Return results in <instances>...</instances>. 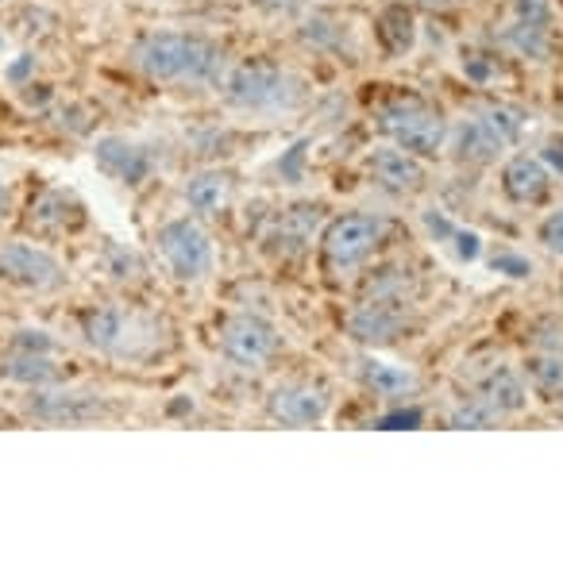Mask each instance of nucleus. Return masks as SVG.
Here are the masks:
<instances>
[{
    "label": "nucleus",
    "mask_w": 563,
    "mask_h": 566,
    "mask_svg": "<svg viewBox=\"0 0 563 566\" xmlns=\"http://www.w3.org/2000/svg\"><path fill=\"white\" fill-rule=\"evenodd\" d=\"M93 163L101 166V174H108L121 186H143L155 170V158L150 150H143L139 143L124 139V135H101L97 147H93Z\"/></svg>",
    "instance_id": "13"
},
{
    "label": "nucleus",
    "mask_w": 563,
    "mask_h": 566,
    "mask_svg": "<svg viewBox=\"0 0 563 566\" xmlns=\"http://www.w3.org/2000/svg\"><path fill=\"white\" fill-rule=\"evenodd\" d=\"M521 374L541 401H560L563 397V355H556V350H533Z\"/></svg>",
    "instance_id": "24"
},
{
    "label": "nucleus",
    "mask_w": 563,
    "mask_h": 566,
    "mask_svg": "<svg viewBox=\"0 0 563 566\" xmlns=\"http://www.w3.org/2000/svg\"><path fill=\"white\" fill-rule=\"evenodd\" d=\"M490 266H494L498 274H505V277H529V274H533V262L521 259V254H513V251H498L494 259H490Z\"/></svg>",
    "instance_id": "32"
},
{
    "label": "nucleus",
    "mask_w": 563,
    "mask_h": 566,
    "mask_svg": "<svg viewBox=\"0 0 563 566\" xmlns=\"http://www.w3.org/2000/svg\"><path fill=\"white\" fill-rule=\"evenodd\" d=\"M363 297H378V301H417V274L402 262L390 266H378L367 277V293Z\"/></svg>",
    "instance_id": "25"
},
{
    "label": "nucleus",
    "mask_w": 563,
    "mask_h": 566,
    "mask_svg": "<svg viewBox=\"0 0 563 566\" xmlns=\"http://www.w3.org/2000/svg\"><path fill=\"white\" fill-rule=\"evenodd\" d=\"M155 247L163 254L166 270L178 282H205L217 266V251H212L209 231L197 224L194 217H174L155 231Z\"/></svg>",
    "instance_id": "7"
},
{
    "label": "nucleus",
    "mask_w": 563,
    "mask_h": 566,
    "mask_svg": "<svg viewBox=\"0 0 563 566\" xmlns=\"http://www.w3.org/2000/svg\"><path fill=\"white\" fill-rule=\"evenodd\" d=\"M316 220H321V209L316 205H301V209L282 212V220L274 224V231L267 235V251L279 254V259H301L313 243Z\"/></svg>",
    "instance_id": "17"
},
{
    "label": "nucleus",
    "mask_w": 563,
    "mask_h": 566,
    "mask_svg": "<svg viewBox=\"0 0 563 566\" xmlns=\"http://www.w3.org/2000/svg\"><path fill=\"white\" fill-rule=\"evenodd\" d=\"M475 397L487 401L498 417H518V412L529 405V381H525V374H518L513 366L498 363L475 381Z\"/></svg>",
    "instance_id": "16"
},
{
    "label": "nucleus",
    "mask_w": 563,
    "mask_h": 566,
    "mask_svg": "<svg viewBox=\"0 0 563 566\" xmlns=\"http://www.w3.org/2000/svg\"><path fill=\"white\" fill-rule=\"evenodd\" d=\"M390 235V220L375 212H344L321 231V266L332 277H352Z\"/></svg>",
    "instance_id": "6"
},
{
    "label": "nucleus",
    "mask_w": 563,
    "mask_h": 566,
    "mask_svg": "<svg viewBox=\"0 0 563 566\" xmlns=\"http://www.w3.org/2000/svg\"><path fill=\"white\" fill-rule=\"evenodd\" d=\"M421 8H428V12H448V8H456L459 0H417Z\"/></svg>",
    "instance_id": "38"
},
{
    "label": "nucleus",
    "mask_w": 563,
    "mask_h": 566,
    "mask_svg": "<svg viewBox=\"0 0 563 566\" xmlns=\"http://www.w3.org/2000/svg\"><path fill=\"white\" fill-rule=\"evenodd\" d=\"M232 193H236V178L228 170H201L181 186V201L197 217H217L220 209L232 205Z\"/></svg>",
    "instance_id": "18"
},
{
    "label": "nucleus",
    "mask_w": 563,
    "mask_h": 566,
    "mask_svg": "<svg viewBox=\"0 0 563 566\" xmlns=\"http://www.w3.org/2000/svg\"><path fill=\"white\" fill-rule=\"evenodd\" d=\"M541 158H544V166H549L552 174H560V178H563V143H560V139L544 143V147H541Z\"/></svg>",
    "instance_id": "35"
},
{
    "label": "nucleus",
    "mask_w": 563,
    "mask_h": 566,
    "mask_svg": "<svg viewBox=\"0 0 563 566\" xmlns=\"http://www.w3.org/2000/svg\"><path fill=\"white\" fill-rule=\"evenodd\" d=\"M525 108L518 105H490L482 113L467 116L448 132V150L463 166H490L498 155L513 147L525 132Z\"/></svg>",
    "instance_id": "4"
},
{
    "label": "nucleus",
    "mask_w": 563,
    "mask_h": 566,
    "mask_svg": "<svg viewBox=\"0 0 563 566\" xmlns=\"http://www.w3.org/2000/svg\"><path fill=\"white\" fill-rule=\"evenodd\" d=\"M0 282L28 293H54L66 285V266L35 243H0Z\"/></svg>",
    "instance_id": "10"
},
{
    "label": "nucleus",
    "mask_w": 563,
    "mask_h": 566,
    "mask_svg": "<svg viewBox=\"0 0 563 566\" xmlns=\"http://www.w3.org/2000/svg\"><path fill=\"white\" fill-rule=\"evenodd\" d=\"M220 90L240 113H290L305 101V82L274 62H240L225 74Z\"/></svg>",
    "instance_id": "3"
},
{
    "label": "nucleus",
    "mask_w": 563,
    "mask_h": 566,
    "mask_svg": "<svg viewBox=\"0 0 563 566\" xmlns=\"http://www.w3.org/2000/svg\"><path fill=\"white\" fill-rule=\"evenodd\" d=\"M139 74L166 85H209L220 82L225 54L217 43L194 31H150L132 51Z\"/></svg>",
    "instance_id": "1"
},
{
    "label": "nucleus",
    "mask_w": 563,
    "mask_h": 566,
    "mask_svg": "<svg viewBox=\"0 0 563 566\" xmlns=\"http://www.w3.org/2000/svg\"><path fill=\"white\" fill-rule=\"evenodd\" d=\"M0 46H4V43H0Z\"/></svg>",
    "instance_id": "40"
},
{
    "label": "nucleus",
    "mask_w": 563,
    "mask_h": 566,
    "mask_svg": "<svg viewBox=\"0 0 563 566\" xmlns=\"http://www.w3.org/2000/svg\"><path fill=\"white\" fill-rule=\"evenodd\" d=\"M28 412L43 424H97L113 412V405L101 394H90V389H35L28 401Z\"/></svg>",
    "instance_id": "11"
},
{
    "label": "nucleus",
    "mask_w": 563,
    "mask_h": 566,
    "mask_svg": "<svg viewBox=\"0 0 563 566\" xmlns=\"http://www.w3.org/2000/svg\"><path fill=\"white\" fill-rule=\"evenodd\" d=\"M282 350V336L267 316L259 313H236L220 328V355L240 370H263Z\"/></svg>",
    "instance_id": "8"
},
{
    "label": "nucleus",
    "mask_w": 563,
    "mask_h": 566,
    "mask_svg": "<svg viewBox=\"0 0 563 566\" xmlns=\"http://www.w3.org/2000/svg\"><path fill=\"white\" fill-rule=\"evenodd\" d=\"M375 127L417 158H436L448 147V119L440 108H432L421 97H390L375 108Z\"/></svg>",
    "instance_id": "5"
},
{
    "label": "nucleus",
    "mask_w": 563,
    "mask_h": 566,
    "mask_svg": "<svg viewBox=\"0 0 563 566\" xmlns=\"http://www.w3.org/2000/svg\"><path fill=\"white\" fill-rule=\"evenodd\" d=\"M31 70H35V59H31V54H23V59L15 62V66H8V77H12V82H23V77H28Z\"/></svg>",
    "instance_id": "37"
},
{
    "label": "nucleus",
    "mask_w": 563,
    "mask_h": 566,
    "mask_svg": "<svg viewBox=\"0 0 563 566\" xmlns=\"http://www.w3.org/2000/svg\"><path fill=\"white\" fill-rule=\"evenodd\" d=\"M367 166H371V178H375V186L383 189V193H390V197H409V193H417V189L425 186V158L409 155V150L394 147V143H390V147L371 150Z\"/></svg>",
    "instance_id": "14"
},
{
    "label": "nucleus",
    "mask_w": 563,
    "mask_h": 566,
    "mask_svg": "<svg viewBox=\"0 0 563 566\" xmlns=\"http://www.w3.org/2000/svg\"><path fill=\"white\" fill-rule=\"evenodd\" d=\"M77 324H82V339L93 350L108 358H128V363L155 355L158 336H163L155 316H143L124 305H93L77 316Z\"/></svg>",
    "instance_id": "2"
},
{
    "label": "nucleus",
    "mask_w": 563,
    "mask_h": 566,
    "mask_svg": "<svg viewBox=\"0 0 563 566\" xmlns=\"http://www.w3.org/2000/svg\"><path fill=\"white\" fill-rule=\"evenodd\" d=\"M425 424V412L417 409V405H409V409H394L386 412V417L375 420V428H386V432H398V428H421Z\"/></svg>",
    "instance_id": "31"
},
{
    "label": "nucleus",
    "mask_w": 563,
    "mask_h": 566,
    "mask_svg": "<svg viewBox=\"0 0 563 566\" xmlns=\"http://www.w3.org/2000/svg\"><path fill=\"white\" fill-rule=\"evenodd\" d=\"M498 420H502V417H498L487 401H479V397H467V401H459L456 409H451L448 424L451 428H494Z\"/></svg>",
    "instance_id": "28"
},
{
    "label": "nucleus",
    "mask_w": 563,
    "mask_h": 566,
    "mask_svg": "<svg viewBox=\"0 0 563 566\" xmlns=\"http://www.w3.org/2000/svg\"><path fill=\"white\" fill-rule=\"evenodd\" d=\"M544 336H536V350H556V355H563V324L549 321L541 324Z\"/></svg>",
    "instance_id": "34"
},
{
    "label": "nucleus",
    "mask_w": 563,
    "mask_h": 566,
    "mask_svg": "<svg viewBox=\"0 0 563 566\" xmlns=\"http://www.w3.org/2000/svg\"><path fill=\"white\" fill-rule=\"evenodd\" d=\"M414 332V301H378L363 297L347 313V336L363 347H390Z\"/></svg>",
    "instance_id": "9"
},
{
    "label": "nucleus",
    "mask_w": 563,
    "mask_h": 566,
    "mask_svg": "<svg viewBox=\"0 0 563 566\" xmlns=\"http://www.w3.org/2000/svg\"><path fill=\"white\" fill-rule=\"evenodd\" d=\"M251 4L263 8V12H271V15H290V12H298L301 0H251Z\"/></svg>",
    "instance_id": "36"
},
{
    "label": "nucleus",
    "mask_w": 563,
    "mask_h": 566,
    "mask_svg": "<svg viewBox=\"0 0 563 566\" xmlns=\"http://www.w3.org/2000/svg\"><path fill=\"white\" fill-rule=\"evenodd\" d=\"M421 224H425L428 235H432L440 247H448V251L456 254L459 262H475V259L482 254V235H479V231L456 224V220H451L448 212L425 209V212H421Z\"/></svg>",
    "instance_id": "21"
},
{
    "label": "nucleus",
    "mask_w": 563,
    "mask_h": 566,
    "mask_svg": "<svg viewBox=\"0 0 563 566\" xmlns=\"http://www.w3.org/2000/svg\"><path fill=\"white\" fill-rule=\"evenodd\" d=\"M459 70L467 74V82H475L479 90H490V85L505 82V59L498 51H482V46H467L463 59H459Z\"/></svg>",
    "instance_id": "26"
},
{
    "label": "nucleus",
    "mask_w": 563,
    "mask_h": 566,
    "mask_svg": "<svg viewBox=\"0 0 563 566\" xmlns=\"http://www.w3.org/2000/svg\"><path fill=\"white\" fill-rule=\"evenodd\" d=\"M332 397L313 381H282L267 394V417L282 428H313L329 417Z\"/></svg>",
    "instance_id": "12"
},
{
    "label": "nucleus",
    "mask_w": 563,
    "mask_h": 566,
    "mask_svg": "<svg viewBox=\"0 0 563 566\" xmlns=\"http://www.w3.org/2000/svg\"><path fill=\"white\" fill-rule=\"evenodd\" d=\"M105 266L116 282H136L143 274V262L136 259V251H124V247H105Z\"/></svg>",
    "instance_id": "29"
},
{
    "label": "nucleus",
    "mask_w": 563,
    "mask_h": 566,
    "mask_svg": "<svg viewBox=\"0 0 563 566\" xmlns=\"http://www.w3.org/2000/svg\"><path fill=\"white\" fill-rule=\"evenodd\" d=\"M301 43L313 46V51H344L347 43V23L332 20V15H309L301 23Z\"/></svg>",
    "instance_id": "27"
},
{
    "label": "nucleus",
    "mask_w": 563,
    "mask_h": 566,
    "mask_svg": "<svg viewBox=\"0 0 563 566\" xmlns=\"http://www.w3.org/2000/svg\"><path fill=\"white\" fill-rule=\"evenodd\" d=\"M375 35L390 59H406L417 43V20L406 4H386L375 20Z\"/></svg>",
    "instance_id": "22"
},
{
    "label": "nucleus",
    "mask_w": 563,
    "mask_h": 566,
    "mask_svg": "<svg viewBox=\"0 0 563 566\" xmlns=\"http://www.w3.org/2000/svg\"><path fill=\"white\" fill-rule=\"evenodd\" d=\"M12 347H20V350H43V355H54V339L46 336V332H31V328L15 332V336H12Z\"/></svg>",
    "instance_id": "33"
},
{
    "label": "nucleus",
    "mask_w": 563,
    "mask_h": 566,
    "mask_svg": "<svg viewBox=\"0 0 563 566\" xmlns=\"http://www.w3.org/2000/svg\"><path fill=\"white\" fill-rule=\"evenodd\" d=\"M359 378L375 397H406V394H414V389H417V374L414 370H406V366H394V363H383V358H375V355H367L359 363Z\"/></svg>",
    "instance_id": "23"
},
{
    "label": "nucleus",
    "mask_w": 563,
    "mask_h": 566,
    "mask_svg": "<svg viewBox=\"0 0 563 566\" xmlns=\"http://www.w3.org/2000/svg\"><path fill=\"white\" fill-rule=\"evenodd\" d=\"M0 378L15 381V386H31V389H43V386H54L62 378L59 366H54L51 355L43 350H20L12 347L4 358H0Z\"/></svg>",
    "instance_id": "20"
},
{
    "label": "nucleus",
    "mask_w": 563,
    "mask_h": 566,
    "mask_svg": "<svg viewBox=\"0 0 563 566\" xmlns=\"http://www.w3.org/2000/svg\"><path fill=\"white\" fill-rule=\"evenodd\" d=\"M536 243H541L549 254L563 259V205H560V209H552L549 217L536 224Z\"/></svg>",
    "instance_id": "30"
},
{
    "label": "nucleus",
    "mask_w": 563,
    "mask_h": 566,
    "mask_svg": "<svg viewBox=\"0 0 563 566\" xmlns=\"http://www.w3.org/2000/svg\"><path fill=\"white\" fill-rule=\"evenodd\" d=\"M4 217H8V186L0 181V220H4Z\"/></svg>",
    "instance_id": "39"
},
{
    "label": "nucleus",
    "mask_w": 563,
    "mask_h": 566,
    "mask_svg": "<svg viewBox=\"0 0 563 566\" xmlns=\"http://www.w3.org/2000/svg\"><path fill=\"white\" fill-rule=\"evenodd\" d=\"M502 193L513 205H541L552 193V170L541 155H510L502 166Z\"/></svg>",
    "instance_id": "15"
},
{
    "label": "nucleus",
    "mask_w": 563,
    "mask_h": 566,
    "mask_svg": "<svg viewBox=\"0 0 563 566\" xmlns=\"http://www.w3.org/2000/svg\"><path fill=\"white\" fill-rule=\"evenodd\" d=\"M85 224V209L77 197L62 193V189H46L35 205H31V228L46 231V235H66Z\"/></svg>",
    "instance_id": "19"
}]
</instances>
